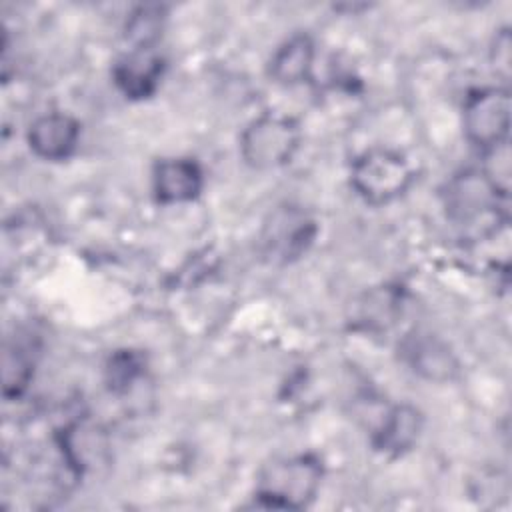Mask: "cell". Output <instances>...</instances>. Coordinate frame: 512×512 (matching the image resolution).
I'll list each match as a JSON object with an SVG mask.
<instances>
[{
    "label": "cell",
    "instance_id": "obj_14",
    "mask_svg": "<svg viewBox=\"0 0 512 512\" xmlns=\"http://www.w3.org/2000/svg\"><path fill=\"white\" fill-rule=\"evenodd\" d=\"M402 312V292L392 286H380L366 292L354 312V322L362 330L378 332L392 326Z\"/></svg>",
    "mask_w": 512,
    "mask_h": 512
},
{
    "label": "cell",
    "instance_id": "obj_8",
    "mask_svg": "<svg viewBox=\"0 0 512 512\" xmlns=\"http://www.w3.org/2000/svg\"><path fill=\"white\" fill-rule=\"evenodd\" d=\"M164 74V58L154 46L132 48L112 66L116 88L130 100H142L156 92Z\"/></svg>",
    "mask_w": 512,
    "mask_h": 512
},
{
    "label": "cell",
    "instance_id": "obj_16",
    "mask_svg": "<svg viewBox=\"0 0 512 512\" xmlns=\"http://www.w3.org/2000/svg\"><path fill=\"white\" fill-rule=\"evenodd\" d=\"M144 374V358L134 350L114 352L104 368V382L110 392L124 394Z\"/></svg>",
    "mask_w": 512,
    "mask_h": 512
},
{
    "label": "cell",
    "instance_id": "obj_1",
    "mask_svg": "<svg viewBox=\"0 0 512 512\" xmlns=\"http://www.w3.org/2000/svg\"><path fill=\"white\" fill-rule=\"evenodd\" d=\"M506 200L482 168L460 170L442 188L446 218L464 234H474V238L490 236L498 230L496 222H506V214H502V202Z\"/></svg>",
    "mask_w": 512,
    "mask_h": 512
},
{
    "label": "cell",
    "instance_id": "obj_3",
    "mask_svg": "<svg viewBox=\"0 0 512 512\" xmlns=\"http://www.w3.org/2000/svg\"><path fill=\"white\" fill-rule=\"evenodd\" d=\"M414 180L410 162L396 150L370 148L350 168V184L372 206L388 204L402 196Z\"/></svg>",
    "mask_w": 512,
    "mask_h": 512
},
{
    "label": "cell",
    "instance_id": "obj_13",
    "mask_svg": "<svg viewBox=\"0 0 512 512\" xmlns=\"http://www.w3.org/2000/svg\"><path fill=\"white\" fill-rule=\"evenodd\" d=\"M314 54V40L308 34L298 32L276 48L268 64V74L274 82L284 86L300 84L308 80L312 72Z\"/></svg>",
    "mask_w": 512,
    "mask_h": 512
},
{
    "label": "cell",
    "instance_id": "obj_17",
    "mask_svg": "<svg viewBox=\"0 0 512 512\" xmlns=\"http://www.w3.org/2000/svg\"><path fill=\"white\" fill-rule=\"evenodd\" d=\"M162 22H164L162 6H156V4L138 6L126 22V38L134 44V48L154 46V42L162 34Z\"/></svg>",
    "mask_w": 512,
    "mask_h": 512
},
{
    "label": "cell",
    "instance_id": "obj_19",
    "mask_svg": "<svg viewBox=\"0 0 512 512\" xmlns=\"http://www.w3.org/2000/svg\"><path fill=\"white\" fill-rule=\"evenodd\" d=\"M512 42H510V30L502 28L496 32L492 46H490V64L496 76L502 80L510 78V62H512Z\"/></svg>",
    "mask_w": 512,
    "mask_h": 512
},
{
    "label": "cell",
    "instance_id": "obj_2",
    "mask_svg": "<svg viewBox=\"0 0 512 512\" xmlns=\"http://www.w3.org/2000/svg\"><path fill=\"white\" fill-rule=\"evenodd\" d=\"M322 476V460L316 454L276 458L262 468L254 498L264 508L302 510L316 498Z\"/></svg>",
    "mask_w": 512,
    "mask_h": 512
},
{
    "label": "cell",
    "instance_id": "obj_10",
    "mask_svg": "<svg viewBox=\"0 0 512 512\" xmlns=\"http://www.w3.org/2000/svg\"><path fill=\"white\" fill-rule=\"evenodd\" d=\"M204 174L192 158H162L152 168V192L160 204H182L198 198Z\"/></svg>",
    "mask_w": 512,
    "mask_h": 512
},
{
    "label": "cell",
    "instance_id": "obj_5",
    "mask_svg": "<svg viewBox=\"0 0 512 512\" xmlns=\"http://www.w3.org/2000/svg\"><path fill=\"white\" fill-rule=\"evenodd\" d=\"M462 126L468 142L484 152L508 142L510 94L500 86H482L468 92L462 106Z\"/></svg>",
    "mask_w": 512,
    "mask_h": 512
},
{
    "label": "cell",
    "instance_id": "obj_18",
    "mask_svg": "<svg viewBox=\"0 0 512 512\" xmlns=\"http://www.w3.org/2000/svg\"><path fill=\"white\" fill-rule=\"evenodd\" d=\"M488 162L482 166L488 180L496 186V190L508 198L510 192V150L508 142H502L490 150H486Z\"/></svg>",
    "mask_w": 512,
    "mask_h": 512
},
{
    "label": "cell",
    "instance_id": "obj_7",
    "mask_svg": "<svg viewBox=\"0 0 512 512\" xmlns=\"http://www.w3.org/2000/svg\"><path fill=\"white\" fill-rule=\"evenodd\" d=\"M404 364L418 376L432 382H448L458 374V360L450 346L436 334L414 330L398 346Z\"/></svg>",
    "mask_w": 512,
    "mask_h": 512
},
{
    "label": "cell",
    "instance_id": "obj_4",
    "mask_svg": "<svg viewBox=\"0 0 512 512\" xmlns=\"http://www.w3.org/2000/svg\"><path fill=\"white\" fill-rule=\"evenodd\" d=\"M300 144L296 120L280 114L254 118L240 134V156L254 170H274L292 160Z\"/></svg>",
    "mask_w": 512,
    "mask_h": 512
},
{
    "label": "cell",
    "instance_id": "obj_12",
    "mask_svg": "<svg viewBox=\"0 0 512 512\" xmlns=\"http://www.w3.org/2000/svg\"><path fill=\"white\" fill-rule=\"evenodd\" d=\"M422 432V414L410 404L392 406L372 434V446L388 456L408 452Z\"/></svg>",
    "mask_w": 512,
    "mask_h": 512
},
{
    "label": "cell",
    "instance_id": "obj_15",
    "mask_svg": "<svg viewBox=\"0 0 512 512\" xmlns=\"http://www.w3.org/2000/svg\"><path fill=\"white\" fill-rule=\"evenodd\" d=\"M34 376L32 346L22 340L6 342L2 352V392L4 398H18Z\"/></svg>",
    "mask_w": 512,
    "mask_h": 512
},
{
    "label": "cell",
    "instance_id": "obj_11",
    "mask_svg": "<svg viewBox=\"0 0 512 512\" xmlns=\"http://www.w3.org/2000/svg\"><path fill=\"white\" fill-rule=\"evenodd\" d=\"M58 448L76 476L102 464L108 456L106 434L84 420L72 422L58 432Z\"/></svg>",
    "mask_w": 512,
    "mask_h": 512
},
{
    "label": "cell",
    "instance_id": "obj_6",
    "mask_svg": "<svg viewBox=\"0 0 512 512\" xmlns=\"http://www.w3.org/2000/svg\"><path fill=\"white\" fill-rule=\"evenodd\" d=\"M314 218L298 206H280L266 218L260 232V252L274 264H290L306 254L316 238Z\"/></svg>",
    "mask_w": 512,
    "mask_h": 512
},
{
    "label": "cell",
    "instance_id": "obj_9",
    "mask_svg": "<svg viewBox=\"0 0 512 512\" xmlns=\"http://www.w3.org/2000/svg\"><path fill=\"white\" fill-rule=\"evenodd\" d=\"M28 146L42 160H66L74 154L80 140V124L66 112L38 116L28 128Z\"/></svg>",
    "mask_w": 512,
    "mask_h": 512
}]
</instances>
